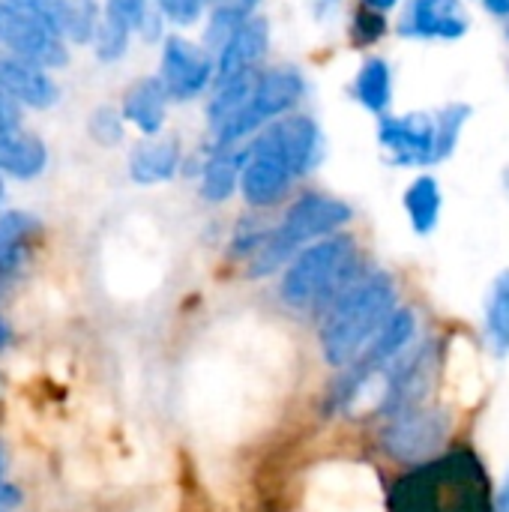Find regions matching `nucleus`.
I'll return each mask as SVG.
<instances>
[{
	"label": "nucleus",
	"instance_id": "412c9836",
	"mask_svg": "<svg viewBox=\"0 0 509 512\" xmlns=\"http://www.w3.org/2000/svg\"><path fill=\"white\" fill-rule=\"evenodd\" d=\"M243 162H246V147L243 150H237V147H216V153L207 159V165L201 171V195L210 204L228 201L240 189Z\"/></svg>",
	"mask_w": 509,
	"mask_h": 512
},
{
	"label": "nucleus",
	"instance_id": "aec40b11",
	"mask_svg": "<svg viewBox=\"0 0 509 512\" xmlns=\"http://www.w3.org/2000/svg\"><path fill=\"white\" fill-rule=\"evenodd\" d=\"M45 165H48V150L42 138L27 135L21 129L0 135V174L15 180H33L45 171Z\"/></svg>",
	"mask_w": 509,
	"mask_h": 512
},
{
	"label": "nucleus",
	"instance_id": "f03ea898",
	"mask_svg": "<svg viewBox=\"0 0 509 512\" xmlns=\"http://www.w3.org/2000/svg\"><path fill=\"white\" fill-rule=\"evenodd\" d=\"M492 486L471 450L417 465L390 495L387 512H492Z\"/></svg>",
	"mask_w": 509,
	"mask_h": 512
},
{
	"label": "nucleus",
	"instance_id": "a878e982",
	"mask_svg": "<svg viewBox=\"0 0 509 512\" xmlns=\"http://www.w3.org/2000/svg\"><path fill=\"white\" fill-rule=\"evenodd\" d=\"M12 6H18L21 12L33 15L39 24H45L54 36L66 39L69 24H72V12H75V0H6Z\"/></svg>",
	"mask_w": 509,
	"mask_h": 512
},
{
	"label": "nucleus",
	"instance_id": "7c9ffc66",
	"mask_svg": "<svg viewBox=\"0 0 509 512\" xmlns=\"http://www.w3.org/2000/svg\"><path fill=\"white\" fill-rule=\"evenodd\" d=\"M147 12H150L147 0H105V18H111L129 30H138Z\"/></svg>",
	"mask_w": 509,
	"mask_h": 512
},
{
	"label": "nucleus",
	"instance_id": "b1692460",
	"mask_svg": "<svg viewBox=\"0 0 509 512\" xmlns=\"http://www.w3.org/2000/svg\"><path fill=\"white\" fill-rule=\"evenodd\" d=\"M351 90H354V99L366 111L384 117L387 108H390V102H393V72H390V63L384 57H369L360 66Z\"/></svg>",
	"mask_w": 509,
	"mask_h": 512
},
{
	"label": "nucleus",
	"instance_id": "a211bd4d",
	"mask_svg": "<svg viewBox=\"0 0 509 512\" xmlns=\"http://www.w3.org/2000/svg\"><path fill=\"white\" fill-rule=\"evenodd\" d=\"M165 105H168V96H165L162 81L159 78H138L126 90L120 117L129 120L144 135H156L165 126Z\"/></svg>",
	"mask_w": 509,
	"mask_h": 512
},
{
	"label": "nucleus",
	"instance_id": "c85d7f7f",
	"mask_svg": "<svg viewBox=\"0 0 509 512\" xmlns=\"http://www.w3.org/2000/svg\"><path fill=\"white\" fill-rule=\"evenodd\" d=\"M90 135L96 144H105V147H114L123 141V117L114 111V108H96L90 114Z\"/></svg>",
	"mask_w": 509,
	"mask_h": 512
},
{
	"label": "nucleus",
	"instance_id": "4be33fe9",
	"mask_svg": "<svg viewBox=\"0 0 509 512\" xmlns=\"http://www.w3.org/2000/svg\"><path fill=\"white\" fill-rule=\"evenodd\" d=\"M405 213L408 222L414 228L417 237H429L438 222H441V210H444V195H441V183L432 174H420L408 189H405Z\"/></svg>",
	"mask_w": 509,
	"mask_h": 512
},
{
	"label": "nucleus",
	"instance_id": "6e6552de",
	"mask_svg": "<svg viewBox=\"0 0 509 512\" xmlns=\"http://www.w3.org/2000/svg\"><path fill=\"white\" fill-rule=\"evenodd\" d=\"M0 45L42 69H63L69 63L63 39L6 0H0Z\"/></svg>",
	"mask_w": 509,
	"mask_h": 512
},
{
	"label": "nucleus",
	"instance_id": "0eeeda50",
	"mask_svg": "<svg viewBox=\"0 0 509 512\" xmlns=\"http://www.w3.org/2000/svg\"><path fill=\"white\" fill-rule=\"evenodd\" d=\"M294 180L297 177H294L288 159L282 156L273 135L264 129L261 138L246 147V162H243V174H240V192H243L246 204L255 210H267L288 195Z\"/></svg>",
	"mask_w": 509,
	"mask_h": 512
},
{
	"label": "nucleus",
	"instance_id": "6ab92c4d",
	"mask_svg": "<svg viewBox=\"0 0 509 512\" xmlns=\"http://www.w3.org/2000/svg\"><path fill=\"white\" fill-rule=\"evenodd\" d=\"M180 168V144L174 138L162 141H141L129 153V177L141 186L165 183Z\"/></svg>",
	"mask_w": 509,
	"mask_h": 512
},
{
	"label": "nucleus",
	"instance_id": "72a5a7b5",
	"mask_svg": "<svg viewBox=\"0 0 509 512\" xmlns=\"http://www.w3.org/2000/svg\"><path fill=\"white\" fill-rule=\"evenodd\" d=\"M213 3H216V9H228V12H237V15L249 18V15H255V9L264 0H213Z\"/></svg>",
	"mask_w": 509,
	"mask_h": 512
},
{
	"label": "nucleus",
	"instance_id": "f704fd0d",
	"mask_svg": "<svg viewBox=\"0 0 509 512\" xmlns=\"http://www.w3.org/2000/svg\"><path fill=\"white\" fill-rule=\"evenodd\" d=\"M492 512H509V468L492 495Z\"/></svg>",
	"mask_w": 509,
	"mask_h": 512
},
{
	"label": "nucleus",
	"instance_id": "393cba45",
	"mask_svg": "<svg viewBox=\"0 0 509 512\" xmlns=\"http://www.w3.org/2000/svg\"><path fill=\"white\" fill-rule=\"evenodd\" d=\"M471 120V105L453 102L435 117V162H444L456 153L465 123Z\"/></svg>",
	"mask_w": 509,
	"mask_h": 512
},
{
	"label": "nucleus",
	"instance_id": "f3484780",
	"mask_svg": "<svg viewBox=\"0 0 509 512\" xmlns=\"http://www.w3.org/2000/svg\"><path fill=\"white\" fill-rule=\"evenodd\" d=\"M42 222L24 210H0V279L18 273L27 258L30 246L39 237Z\"/></svg>",
	"mask_w": 509,
	"mask_h": 512
},
{
	"label": "nucleus",
	"instance_id": "c756f323",
	"mask_svg": "<svg viewBox=\"0 0 509 512\" xmlns=\"http://www.w3.org/2000/svg\"><path fill=\"white\" fill-rule=\"evenodd\" d=\"M210 0H156V12L180 27H189L201 18V12L207 9Z\"/></svg>",
	"mask_w": 509,
	"mask_h": 512
},
{
	"label": "nucleus",
	"instance_id": "2eb2a0df",
	"mask_svg": "<svg viewBox=\"0 0 509 512\" xmlns=\"http://www.w3.org/2000/svg\"><path fill=\"white\" fill-rule=\"evenodd\" d=\"M0 90L27 108H51L57 102V84L51 81V75L42 66L18 54H9L3 48H0Z\"/></svg>",
	"mask_w": 509,
	"mask_h": 512
},
{
	"label": "nucleus",
	"instance_id": "f257e3e1",
	"mask_svg": "<svg viewBox=\"0 0 509 512\" xmlns=\"http://www.w3.org/2000/svg\"><path fill=\"white\" fill-rule=\"evenodd\" d=\"M399 309V288L390 273H363L345 288L321 321V354L333 369H348Z\"/></svg>",
	"mask_w": 509,
	"mask_h": 512
},
{
	"label": "nucleus",
	"instance_id": "ddd939ff",
	"mask_svg": "<svg viewBox=\"0 0 509 512\" xmlns=\"http://www.w3.org/2000/svg\"><path fill=\"white\" fill-rule=\"evenodd\" d=\"M267 132L279 144V150L288 159L294 177H306L324 159V135H321V126L312 117H306V114L279 117V120L267 123Z\"/></svg>",
	"mask_w": 509,
	"mask_h": 512
},
{
	"label": "nucleus",
	"instance_id": "c9c22d12",
	"mask_svg": "<svg viewBox=\"0 0 509 512\" xmlns=\"http://www.w3.org/2000/svg\"><path fill=\"white\" fill-rule=\"evenodd\" d=\"M483 6H486L492 15H509V0H483Z\"/></svg>",
	"mask_w": 509,
	"mask_h": 512
},
{
	"label": "nucleus",
	"instance_id": "4468645a",
	"mask_svg": "<svg viewBox=\"0 0 509 512\" xmlns=\"http://www.w3.org/2000/svg\"><path fill=\"white\" fill-rule=\"evenodd\" d=\"M267 45H270V24H267V18L249 15L234 30V36L225 42V48L216 54V63H213L216 84H222L228 78H237L243 72H252L264 60Z\"/></svg>",
	"mask_w": 509,
	"mask_h": 512
},
{
	"label": "nucleus",
	"instance_id": "7ed1b4c3",
	"mask_svg": "<svg viewBox=\"0 0 509 512\" xmlns=\"http://www.w3.org/2000/svg\"><path fill=\"white\" fill-rule=\"evenodd\" d=\"M360 249L351 234H330L300 249L282 273L279 294L300 312H327L330 303L360 279Z\"/></svg>",
	"mask_w": 509,
	"mask_h": 512
},
{
	"label": "nucleus",
	"instance_id": "473e14b6",
	"mask_svg": "<svg viewBox=\"0 0 509 512\" xmlns=\"http://www.w3.org/2000/svg\"><path fill=\"white\" fill-rule=\"evenodd\" d=\"M21 492L9 483V480H3L0 477V512H15L21 507Z\"/></svg>",
	"mask_w": 509,
	"mask_h": 512
},
{
	"label": "nucleus",
	"instance_id": "dca6fc26",
	"mask_svg": "<svg viewBox=\"0 0 509 512\" xmlns=\"http://www.w3.org/2000/svg\"><path fill=\"white\" fill-rule=\"evenodd\" d=\"M414 336H417V312L408 309V306H399L387 324L378 330V336L369 342V348L351 363L354 372H378V369H387L393 360H399L411 345H414Z\"/></svg>",
	"mask_w": 509,
	"mask_h": 512
},
{
	"label": "nucleus",
	"instance_id": "423d86ee",
	"mask_svg": "<svg viewBox=\"0 0 509 512\" xmlns=\"http://www.w3.org/2000/svg\"><path fill=\"white\" fill-rule=\"evenodd\" d=\"M450 432H453V417L444 408L414 405V408L396 411L387 420L381 432V450L393 462L417 468L441 456Z\"/></svg>",
	"mask_w": 509,
	"mask_h": 512
},
{
	"label": "nucleus",
	"instance_id": "1a4fd4ad",
	"mask_svg": "<svg viewBox=\"0 0 509 512\" xmlns=\"http://www.w3.org/2000/svg\"><path fill=\"white\" fill-rule=\"evenodd\" d=\"M318 512H387L378 474L363 465H339L321 477L312 492Z\"/></svg>",
	"mask_w": 509,
	"mask_h": 512
},
{
	"label": "nucleus",
	"instance_id": "cd10ccee",
	"mask_svg": "<svg viewBox=\"0 0 509 512\" xmlns=\"http://www.w3.org/2000/svg\"><path fill=\"white\" fill-rule=\"evenodd\" d=\"M384 33H387V18H384V12L369 9V6H360V9L354 12V21H351V42H354L357 48L375 45Z\"/></svg>",
	"mask_w": 509,
	"mask_h": 512
},
{
	"label": "nucleus",
	"instance_id": "9b49d317",
	"mask_svg": "<svg viewBox=\"0 0 509 512\" xmlns=\"http://www.w3.org/2000/svg\"><path fill=\"white\" fill-rule=\"evenodd\" d=\"M378 141L393 165L423 168L435 165V120L429 114H384L378 123Z\"/></svg>",
	"mask_w": 509,
	"mask_h": 512
},
{
	"label": "nucleus",
	"instance_id": "5701e85b",
	"mask_svg": "<svg viewBox=\"0 0 509 512\" xmlns=\"http://www.w3.org/2000/svg\"><path fill=\"white\" fill-rule=\"evenodd\" d=\"M483 330L489 351L504 360L509 357V270H501L483 300Z\"/></svg>",
	"mask_w": 509,
	"mask_h": 512
},
{
	"label": "nucleus",
	"instance_id": "9d476101",
	"mask_svg": "<svg viewBox=\"0 0 509 512\" xmlns=\"http://www.w3.org/2000/svg\"><path fill=\"white\" fill-rule=\"evenodd\" d=\"M210 78H213V57L207 54V48L189 42L186 36L165 39L159 81H162L168 99L189 102L207 90Z\"/></svg>",
	"mask_w": 509,
	"mask_h": 512
},
{
	"label": "nucleus",
	"instance_id": "58836bf2",
	"mask_svg": "<svg viewBox=\"0 0 509 512\" xmlns=\"http://www.w3.org/2000/svg\"><path fill=\"white\" fill-rule=\"evenodd\" d=\"M3 198H6V192H3V183H0V210H3Z\"/></svg>",
	"mask_w": 509,
	"mask_h": 512
},
{
	"label": "nucleus",
	"instance_id": "2f4dec72",
	"mask_svg": "<svg viewBox=\"0 0 509 512\" xmlns=\"http://www.w3.org/2000/svg\"><path fill=\"white\" fill-rule=\"evenodd\" d=\"M18 126H21V105L0 90V135L18 132Z\"/></svg>",
	"mask_w": 509,
	"mask_h": 512
},
{
	"label": "nucleus",
	"instance_id": "4c0bfd02",
	"mask_svg": "<svg viewBox=\"0 0 509 512\" xmlns=\"http://www.w3.org/2000/svg\"><path fill=\"white\" fill-rule=\"evenodd\" d=\"M6 339H9V327H6V321H3V315H0V351H3V345H6Z\"/></svg>",
	"mask_w": 509,
	"mask_h": 512
},
{
	"label": "nucleus",
	"instance_id": "e433bc0d",
	"mask_svg": "<svg viewBox=\"0 0 509 512\" xmlns=\"http://www.w3.org/2000/svg\"><path fill=\"white\" fill-rule=\"evenodd\" d=\"M399 0H363V6H369V9H378V12H387V9H393Z\"/></svg>",
	"mask_w": 509,
	"mask_h": 512
},
{
	"label": "nucleus",
	"instance_id": "20e7f679",
	"mask_svg": "<svg viewBox=\"0 0 509 512\" xmlns=\"http://www.w3.org/2000/svg\"><path fill=\"white\" fill-rule=\"evenodd\" d=\"M354 219V210L333 195L324 192H306L300 195L285 219L267 231V237L258 243V249L246 258L249 261V276L261 279L276 270H282L300 249H306L315 240H324L330 234H339L348 222Z\"/></svg>",
	"mask_w": 509,
	"mask_h": 512
},
{
	"label": "nucleus",
	"instance_id": "39448f33",
	"mask_svg": "<svg viewBox=\"0 0 509 512\" xmlns=\"http://www.w3.org/2000/svg\"><path fill=\"white\" fill-rule=\"evenodd\" d=\"M303 96H306V81L294 66H276V69L258 72L243 111L234 120H228L219 132H213L216 147L240 144L261 126L279 120L282 114H291Z\"/></svg>",
	"mask_w": 509,
	"mask_h": 512
},
{
	"label": "nucleus",
	"instance_id": "bb28decb",
	"mask_svg": "<svg viewBox=\"0 0 509 512\" xmlns=\"http://www.w3.org/2000/svg\"><path fill=\"white\" fill-rule=\"evenodd\" d=\"M129 33H132L129 27H123V24H117V21H111V18L102 15V21H99L96 30H93L96 57L105 60V63L123 57V54H126V45H129Z\"/></svg>",
	"mask_w": 509,
	"mask_h": 512
},
{
	"label": "nucleus",
	"instance_id": "f8f14e48",
	"mask_svg": "<svg viewBox=\"0 0 509 512\" xmlns=\"http://www.w3.org/2000/svg\"><path fill=\"white\" fill-rule=\"evenodd\" d=\"M471 30V15L462 0H411L399 24L411 39H462Z\"/></svg>",
	"mask_w": 509,
	"mask_h": 512
}]
</instances>
